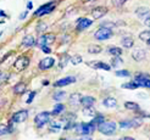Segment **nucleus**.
I'll list each match as a JSON object with an SVG mask.
<instances>
[{
    "instance_id": "1",
    "label": "nucleus",
    "mask_w": 150,
    "mask_h": 140,
    "mask_svg": "<svg viewBox=\"0 0 150 140\" xmlns=\"http://www.w3.org/2000/svg\"><path fill=\"white\" fill-rule=\"evenodd\" d=\"M96 128H98V130L104 135H114L116 132V128H117V124L114 121H105L101 124H99Z\"/></svg>"
},
{
    "instance_id": "2",
    "label": "nucleus",
    "mask_w": 150,
    "mask_h": 140,
    "mask_svg": "<svg viewBox=\"0 0 150 140\" xmlns=\"http://www.w3.org/2000/svg\"><path fill=\"white\" fill-rule=\"evenodd\" d=\"M95 126L89 122V123H78L76 124V127H74V129H76V133L79 134V135H91L94 133L95 130Z\"/></svg>"
},
{
    "instance_id": "3",
    "label": "nucleus",
    "mask_w": 150,
    "mask_h": 140,
    "mask_svg": "<svg viewBox=\"0 0 150 140\" xmlns=\"http://www.w3.org/2000/svg\"><path fill=\"white\" fill-rule=\"evenodd\" d=\"M112 35H114V32H112V29L110 28H106V27H100L98 31H95L94 33V38L96 40H108L110 38H112Z\"/></svg>"
},
{
    "instance_id": "4",
    "label": "nucleus",
    "mask_w": 150,
    "mask_h": 140,
    "mask_svg": "<svg viewBox=\"0 0 150 140\" xmlns=\"http://www.w3.org/2000/svg\"><path fill=\"white\" fill-rule=\"evenodd\" d=\"M50 118H51V113L48 112V111H44V112H40L35 116V118H34V123H35V126L38 127V128H42L44 124H47L50 122Z\"/></svg>"
},
{
    "instance_id": "5",
    "label": "nucleus",
    "mask_w": 150,
    "mask_h": 140,
    "mask_svg": "<svg viewBox=\"0 0 150 140\" xmlns=\"http://www.w3.org/2000/svg\"><path fill=\"white\" fill-rule=\"evenodd\" d=\"M54 9H55V4H54V1H49V3H47V4H44V5L39 6L38 9L34 11V15H35V16H38V17H40V16H44V15L50 13Z\"/></svg>"
},
{
    "instance_id": "6",
    "label": "nucleus",
    "mask_w": 150,
    "mask_h": 140,
    "mask_svg": "<svg viewBox=\"0 0 150 140\" xmlns=\"http://www.w3.org/2000/svg\"><path fill=\"white\" fill-rule=\"evenodd\" d=\"M28 65H29V58L27 56H20L16 58V61L13 62V67L16 71L21 72V71H23L28 67Z\"/></svg>"
},
{
    "instance_id": "7",
    "label": "nucleus",
    "mask_w": 150,
    "mask_h": 140,
    "mask_svg": "<svg viewBox=\"0 0 150 140\" xmlns=\"http://www.w3.org/2000/svg\"><path fill=\"white\" fill-rule=\"evenodd\" d=\"M92 25H93V20L87 18V17H81L76 22V29L78 32H82V31H84V29L89 28Z\"/></svg>"
},
{
    "instance_id": "8",
    "label": "nucleus",
    "mask_w": 150,
    "mask_h": 140,
    "mask_svg": "<svg viewBox=\"0 0 150 140\" xmlns=\"http://www.w3.org/2000/svg\"><path fill=\"white\" fill-rule=\"evenodd\" d=\"M27 118H28V111L21 110V111L13 113L12 118H11V123H23Z\"/></svg>"
},
{
    "instance_id": "9",
    "label": "nucleus",
    "mask_w": 150,
    "mask_h": 140,
    "mask_svg": "<svg viewBox=\"0 0 150 140\" xmlns=\"http://www.w3.org/2000/svg\"><path fill=\"white\" fill-rule=\"evenodd\" d=\"M74 82H76V78H74L73 76H67V77H64L61 79L56 80V82L52 84V85L56 87V88H62V87H67V85H70V84H73Z\"/></svg>"
},
{
    "instance_id": "10",
    "label": "nucleus",
    "mask_w": 150,
    "mask_h": 140,
    "mask_svg": "<svg viewBox=\"0 0 150 140\" xmlns=\"http://www.w3.org/2000/svg\"><path fill=\"white\" fill-rule=\"evenodd\" d=\"M54 65H55V58L48 56V57H44L43 60L39 61V68L43 71H47L51 67H54Z\"/></svg>"
},
{
    "instance_id": "11",
    "label": "nucleus",
    "mask_w": 150,
    "mask_h": 140,
    "mask_svg": "<svg viewBox=\"0 0 150 140\" xmlns=\"http://www.w3.org/2000/svg\"><path fill=\"white\" fill-rule=\"evenodd\" d=\"M108 7H105V6H96V7H94V9L92 10V17L94 18V20H99V18H101V17H104L105 15L108 13Z\"/></svg>"
},
{
    "instance_id": "12",
    "label": "nucleus",
    "mask_w": 150,
    "mask_h": 140,
    "mask_svg": "<svg viewBox=\"0 0 150 140\" xmlns=\"http://www.w3.org/2000/svg\"><path fill=\"white\" fill-rule=\"evenodd\" d=\"M89 67L95 68V70H104V71H110L111 70V65H108L103 61H89L87 62Z\"/></svg>"
},
{
    "instance_id": "13",
    "label": "nucleus",
    "mask_w": 150,
    "mask_h": 140,
    "mask_svg": "<svg viewBox=\"0 0 150 140\" xmlns=\"http://www.w3.org/2000/svg\"><path fill=\"white\" fill-rule=\"evenodd\" d=\"M146 57V51L144 49H142V48H137V49H134L132 51V58L134 61H143L144 58Z\"/></svg>"
},
{
    "instance_id": "14",
    "label": "nucleus",
    "mask_w": 150,
    "mask_h": 140,
    "mask_svg": "<svg viewBox=\"0 0 150 140\" xmlns=\"http://www.w3.org/2000/svg\"><path fill=\"white\" fill-rule=\"evenodd\" d=\"M81 101H82V95L79 93H73L70 95V98H69V104L70 106H78L81 105Z\"/></svg>"
},
{
    "instance_id": "15",
    "label": "nucleus",
    "mask_w": 150,
    "mask_h": 140,
    "mask_svg": "<svg viewBox=\"0 0 150 140\" xmlns=\"http://www.w3.org/2000/svg\"><path fill=\"white\" fill-rule=\"evenodd\" d=\"M136 15L139 18H146L148 16H150V9L146 6H139L136 9Z\"/></svg>"
},
{
    "instance_id": "16",
    "label": "nucleus",
    "mask_w": 150,
    "mask_h": 140,
    "mask_svg": "<svg viewBox=\"0 0 150 140\" xmlns=\"http://www.w3.org/2000/svg\"><path fill=\"white\" fill-rule=\"evenodd\" d=\"M37 44V40L34 39V37L28 34V35H25V38L22 39V45L26 46V48H31V46H34Z\"/></svg>"
},
{
    "instance_id": "17",
    "label": "nucleus",
    "mask_w": 150,
    "mask_h": 140,
    "mask_svg": "<svg viewBox=\"0 0 150 140\" xmlns=\"http://www.w3.org/2000/svg\"><path fill=\"white\" fill-rule=\"evenodd\" d=\"M121 44H122V46H123V48H126V49H131V48H133V45H134V40H133L132 37L126 35V37H123V38L121 39Z\"/></svg>"
},
{
    "instance_id": "18",
    "label": "nucleus",
    "mask_w": 150,
    "mask_h": 140,
    "mask_svg": "<svg viewBox=\"0 0 150 140\" xmlns=\"http://www.w3.org/2000/svg\"><path fill=\"white\" fill-rule=\"evenodd\" d=\"M103 105H104L105 107H108V108H115V107L117 106V100H116L115 98L109 96V98H106V99L103 100Z\"/></svg>"
},
{
    "instance_id": "19",
    "label": "nucleus",
    "mask_w": 150,
    "mask_h": 140,
    "mask_svg": "<svg viewBox=\"0 0 150 140\" xmlns=\"http://www.w3.org/2000/svg\"><path fill=\"white\" fill-rule=\"evenodd\" d=\"M95 98L93 96H82V101H81V105L83 107H87V106H93L95 104Z\"/></svg>"
},
{
    "instance_id": "20",
    "label": "nucleus",
    "mask_w": 150,
    "mask_h": 140,
    "mask_svg": "<svg viewBox=\"0 0 150 140\" xmlns=\"http://www.w3.org/2000/svg\"><path fill=\"white\" fill-rule=\"evenodd\" d=\"M27 90V84L26 83H17L16 85L13 87V93L17 94V95H22L25 94V91Z\"/></svg>"
},
{
    "instance_id": "21",
    "label": "nucleus",
    "mask_w": 150,
    "mask_h": 140,
    "mask_svg": "<svg viewBox=\"0 0 150 140\" xmlns=\"http://www.w3.org/2000/svg\"><path fill=\"white\" fill-rule=\"evenodd\" d=\"M61 120L66 123H69V122H76L77 120V115L74 113V112H67L65 113L62 117H61Z\"/></svg>"
},
{
    "instance_id": "22",
    "label": "nucleus",
    "mask_w": 150,
    "mask_h": 140,
    "mask_svg": "<svg viewBox=\"0 0 150 140\" xmlns=\"http://www.w3.org/2000/svg\"><path fill=\"white\" fill-rule=\"evenodd\" d=\"M103 51V48L98 44H91V45L88 46V53L92 54V55H96V54H100Z\"/></svg>"
},
{
    "instance_id": "23",
    "label": "nucleus",
    "mask_w": 150,
    "mask_h": 140,
    "mask_svg": "<svg viewBox=\"0 0 150 140\" xmlns=\"http://www.w3.org/2000/svg\"><path fill=\"white\" fill-rule=\"evenodd\" d=\"M125 107L131 111H139V105L134 101H126L125 102Z\"/></svg>"
},
{
    "instance_id": "24",
    "label": "nucleus",
    "mask_w": 150,
    "mask_h": 140,
    "mask_svg": "<svg viewBox=\"0 0 150 140\" xmlns=\"http://www.w3.org/2000/svg\"><path fill=\"white\" fill-rule=\"evenodd\" d=\"M61 130V124L59 122H51L49 124V132L50 133H59Z\"/></svg>"
},
{
    "instance_id": "25",
    "label": "nucleus",
    "mask_w": 150,
    "mask_h": 140,
    "mask_svg": "<svg viewBox=\"0 0 150 140\" xmlns=\"http://www.w3.org/2000/svg\"><path fill=\"white\" fill-rule=\"evenodd\" d=\"M108 53L112 56H121L122 55V49L118 46H110L108 49Z\"/></svg>"
},
{
    "instance_id": "26",
    "label": "nucleus",
    "mask_w": 150,
    "mask_h": 140,
    "mask_svg": "<svg viewBox=\"0 0 150 140\" xmlns=\"http://www.w3.org/2000/svg\"><path fill=\"white\" fill-rule=\"evenodd\" d=\"M10 133H12V128L5 123H0V136L5 134H10Z\"/></svg>"
},
{
    "instance_id": "27",
    "label": "nucleus",
    "mask_w": 150,
    "mask_h": 140,
    "mask_svg": "<svg viewBox=\"0 0 150 140\" xmlns=\"http://www.w3.org/2000/svg\"><path fill=\"white\" fill-rule=\"evenodd\" d=\"M64 111H65V106H64V104H56V105L54 106V108H52L51 115H52V116H59L60 113H62Z\"/></svg>"
},
{
    "instance_id": "28",
    "label": "nucleus",
    "mask_w": 150,
    "mask_h": 140,
    "mask_svg": "<svg viewBox=\"0 0 150 140\" xmlns=\"http://www.w3.org/2000/svg\"><path fill=\"white\" fill-rule=\"evenodd\" d=\"M83 116H87V117H94L96 115V111L93 108V106H87V107H83Z\"/></svg>"
},
{
    "instance_id": "29",
    "label": "nucleus",
    "mask_w": 150,
    "mask_h": 140,
    "mask_svg": "<svg viewBox=\"0 0 150 140\" xmlns=\"http://www.w3.org/2000/svg\"><path fill=\"white\" fill-rule=\"evenodd\" d=\"M103 122H105V117H104L103 115H100V113H96V115L93 117V121H92V123L94 124L95 127H98L99 124H101Z\"/></svg>"
},
{
    "instance_id": "30",
    "label": "nucleus",
    "mask_w": 150,
    "mask_h": 140,
    "mask_svg": "<svg viewBox=\"0 0 150 140\" xmlns=\"http://www.w3.org/2000/svg\"><path fill=\"white\" fill-rule=\"evenodd\" d=\"M123 63V60L121 58V56H112L111 58V67H118V66H121Z\"/></svg>"
},
{
    "instance_id": "31",
    "label": "nucleus",
    "mask_w": 150,
    "mask_h": 140,
    "mask_svg": "<svg viewBox=\"0 0 150 140\" xmlns=\"http://www.w3.org/2000/svg\"><path fill=\"white\" fill-rule=\"evenodd\" d=\"M123 89H129V90H134V89H138L139 88V84L134 80V82H128V83H123L121 85Z\"/></svg>"
},
{
    "instance_id": "32",
    "label": "nucleus",
    "mask_w": 150,
    "mask_h": 140,
    "mask_svg": "<svg viewBox=\"0 0 150 140\" xmlns=\"http://www.w3.org/2000/svg\"><path fill=\"white\" fill-rule=\"evenodd\" d=\"M66 91H56L54 93V95H52V99H54L55 101H62L65 98H66Z\"/></svg>"
},
{
    "instance_id": "33",
    "label": "nucleus",
    "mask_w": 150,
    "mask_h": 140,
    "mask_svg": "<svg viewBox=\"0 0 150 140\" xmlns=\"http://www.w3.org/2000/svg\"><path fill=\"white\" fill-rule=\"evenodd\" d=\"M139 39L142 42H148L150 39V29H146V31H143V32H140L139 33Z\"/></svg>"
},
{
    "instance_id": "34",
    "label": "nucleus",
    "mask_w": 150,
    "mask_h": 140,
    "mask_svg": "<svg viewBox=\"0 0 150 140\" xmlns=\"http://www.w3.org/2000/svg\"><path fill=\"white\" fill-rule=\"evenodd\" d=\"M82 61H83V57H82L81 55H73L71 58H70V62L73 65V66H77V65H79Z\"/></svg>"
},
{
    "instance_id": "35",
    "label": "nucleus",
    "mask_w": 150,
    "mask_h": 140,
    "mask_svg": "<svg viewBox=\"0 0 150 140\" xmlns=\"http://www.w3.org/2000/svg\"><path fill=\"white\" fill-rule=\"evenodd\" d=\"M118 126L122 129H129V128H132V121L131 120H123L118 123Z\"/></svg>"
},
{
    "instance_id": "36",
    "label": "nucleus",
    "mask_w": 150,
    "mask_h": 140,
    "mask_svg": "<svg viewBox=\"0 0 150 140\" xmlns=\"http://www.w3.org/2000/svg\"><path fill=\"white\" fill-rule=\"evenodd\" d=\"M132 121V128H139L142 124H143V118L139 116V117H136V118L131 120Z\"/></svg>"
},
{
    "instance_id": "37",
    "label": "nucleus",
    "mask_w": 150,
    "mask_h": 140,
    "mask_svg": "<svg viewBox=\"0 0 150 140\" xmlns=\"http://www.w3.org/2000/svg\"><path fill=\"white\" fill-rule=\"evenodd\" d=\"M47 29H48V25L45 23V22H39V23L37 25V27H35V31L38 33H44Z\"/></svg>"
},
{
    "instance_id": "38",
    "label": "nucleus",
    "mask_w": 150,
    "mask_h": 140,
    "mask_svg": "<svg viewBox=\"0 0 150 140\" xmlns=\"http://www.w3.org/2000/svg\"><path fill=\"white\" fill-rule=\"evenodd\" d=\"M148 78H150V76L146 75V73H136V76H134V80L136 82H140V80H144Z\"/></svg>"
},
{
    "instance_id": "39",
    "label": "nucleus",
    "mask_w": 150,
    "mask_h": 140,
    "mask_svg": "<svg viewBox=\"0 0 150 140\" xmlns=\"http://www.w3.org/2000/svg\"><path fill=\"white\" fill-rule=\"evenodd\" d=\"M115 75L117 77H122V78H126V77H129L131 76V73L129 71H127V70H118L115 72Z\"/></svg>"
},
{
    "instance_id": "40",
    "label": "nucleus",
    "mask_w": 150,
    "mask_h": 140,
    "mask_svg": "<svg viewBox=\"0 0 150 140\" xmlns=\"http://www.w3.org/2000/svg\"><path fill=\"white\" fill-rule=\"evenodd\" d=\"M44 38H45V43L47 45H50V44H52L55 42V35L51 34V33H48V34H44Z\"/></svg>"
},
{
    "instance_id": "41",
    "label": "nucleus",
    "mask_w": 150,
    "mask_h": 140,
    "mask_svg": "<svg viewBox=\"0 0 150 140\" xmlns=\"http://www.w3.org/2000/svg\"><path fill=\"white\" fill-rule=\"evenodd\" d=\"M100 27H106V28H110V29H112L114 27H116V22H111V21H104L103 23L100 25Z\"/></svg>"
},
{
    "instance_id": "42",
    "label": "nucleus",
    "mask_w": 150,
    "mask_h": 140,
    "mask_svg": "<svg viewBox=\"0 0 150 140\" xmlns=\"http://www.w3.org/2000/svg\"><path fill=\"white\" fill-rule=\"evenodd\" d=\"M70 58H71V57H70L69 55H67V54H65V55H64V57L61 58V61H60V67H61V68H62V67H65V66H66V63L70 61Z\"/></svg>"
},
{
    "instance_id": "43",
    "label": "nucleus",
    "mask_w": 150,
    "mask_h": 140,
    "mask_svg": "<svg viewBox=\"0 0 150 140\" xmlns=\"http://www.w3.org/2000/svg\"><path fill=\"white\" fill-rule=\"evenodd\" d=\"M111 1H112V4H114L115 6L120 7V6H122V5L127 1V0H111Z\"/></svg>"
},
{
    "instance_id": "44",
    "label": "nucleus",
    "mask_w": 150,
    "mask_h": 140,
    "mask_svg": "<svg viewBox=\"0 0 150 140\" xmlns=\"http://www.w3.org/2000/svg\"><path fill=\"white\" fill-rule=\"evenodd\" d=\"M40 49H42V50H43L45 54H50V53H51V49L49 48V45H44V46H42Z\"/></svg>"
},
{
    "instance_id": "45",
    "label": "nucleus",
    "mask_w": 150,
    "mask_h": 140,
    "mask_svg": "<svg viewBox=\"0 0 150 140\" xmlns=\"http://www.w3.org/2000/svg\"><path fill=\"white\" fill-rule=\"evenodd\" d=\"M35 91H32L31 94H29V98H28V100H27V104H31V102H32V100H33V98L35 96Z\"/></svg>"
},
{
    "instance_id": "46",
    "label": "nucleus",
    "mask_w": 150,
    "mask_h": 140,
    "mask_svg": "<svg viewBox=\"0 0 150 140\" xmlns=\"http://www.w3.org/2000/svg\"><path fill=\"white\" fill-rule=\"evenodd\" d=\"M144 25L150 28V16H148L146 18H144Z\"/></svg>"
},
{
    "instance_id": "47",
    "label": "nucleus",
    "mask_w": 150,
    "mask_h": 140,
    "mask_svg": "<svg viewBox=\"0 0 150 140\" xmlns=\"http://www.w3.org/2000/svg\"><path fill=\"white\" fill-rule=\"evenodd\" d=\"M27 15H28V11L22 12V13L20 15V20H23V18H26V17H27Z\"/></svg>"
},
{
    "instance_id": "48",
    "label": "nucleus",
    "mask_w": 150,
    "mask_h": 140,
    "mask_svg": "<svg viewBox=\"0 0 150 140\" xmlns=\"http://www.w3.org/2000/svg\"><path fill=\"white\" fill-rule=\"evenodd\" d=\"M118 140H136V139H134V138H132V136H123V138L118 139Z\"/></svg>"
},
{
    "instance_id": "49",
    "label": "nucleus",
    "mask_w": 150,
    "mask_h": 140,
    "mask_svg": "<svg viewBox=\"0 0 150 140\" xmlns=\"http://www.w3.org/2000/svg\"><path fill=\"white\" fill-rule=\"evenodd\" d=\"M27 9H28V10L33 9V4H32V1H28V4H27Z\"/></svg>"
},
{
    "instance_id": "50",
    "label": "nucleus",
    "mask_w": 150,
    "mask_h": 140,
    "mask_svg": "<svg viewBox=\"0 0 150 140\" xmlns=\"http://www.w3.org/2000/svg\"><path fill=\"white\" fill-rule=\"evenodd\" d=\"M81 140H93L91 136H88V135H83V138H82Z\"/></svg>"
},
{
    "instance_id": "51",
    "label": "nucleus",
    "mask_w": 150,
    "mask_h": 140,
    "mask_svg": "<svg viewBox=\"0 0 150 140\" xmlns=\"http://www.w3.org/2000/svg\"><path fill=\"white\" fill-rule=\"evenodd\" d=\"M5 16H6V13L3 10H0V17H5Z\"/></svg>"
},
{
    "instance_id": "52",
    "label": "nucleus",
    "mask_w": 150,
    "mask_h": 140,
    "mask_svg": "<svg viewBox=\"0 0 150 140\" xmlns=\"http://www.w3.org/2000/svg\"><path fill=\"white\" fill-rule=\"evenodd\" d=\"M48 84H49L48 80H45V82H43V85H48Z\"/></svg>"
},
{
    "instance_id": "53",
    "label": "nucleus",
    "mask_w": 150,
    "mask_h": 140,
    "mask_svg": "<svg viewBox=\"0 0 150 140\" xmlns=\"http://www.w3.org/2000/svg\"><path fill=\"white\" fill-rule=\"evenodd\" d=\"M146 44H148V46H149V48H150V39H149V40H148V42H146Z\"/></svg>"
},
{
    "instance_id": "54",
    "label": "nucleus",
    "mask_w": 150,
    "mask_h": 140,
    "mask_svg": "<svg viewBox=\"0 0 150 140\" xmlns=\"http://www.w3.org/2000/svg\"><path fill=\"white\" fill-rule=\"evenodd\" d=\"M83 1H91V0H83Z\"/></svg>"
},
{
    "instance_id": "55",
    "label": "nucleus",
    "mask_w": 150,
    "mask_h": 140,
    "mask_svg": "<svg viewBox=\"0 0 150 140\" xmlns=\"http://www.w3.org/2000/svg\"><path fill=\"white\" fill-rule=\"evenodd\" d=\"M1 76H3V73H1V72H0V77H1Z\"/></svg>"
},
{
    "instance_id": "56",
    "label": "nucleus",
    "mask_w": 150,
    "mask_h": 140,
    "mask_svg": "<svg viewBox=\"0 0 150 140\" xmlns=\"http://www.w3.org/2000/svg\"><path fill=\"white\" fill-rule=\"evenodd\" d=\"M60 140H67V139H60Z\"/></svg>"
},
{
    "instance_id": "57",
    "label": "nucleus",
    "mask_w": 150,
    "mask_h": 140,
    "mask_svg": "<svg viewBox=\"0 0 150 140\" xmlns=\"http://www.w3.org/2000/svg\"><path fill=\"white\" fill-rule=\"evenodd\" d=\"M71 140H76V139H71Z\"/></svg>"
},
{
    "instance_id": "58",
    "label": "nucleus",
    "mask_w": 150,
    "mask_h": 140,
    "mask_svg": "<svg viewBox=\"0 0 150 140\" xmlns=\"http://www.w3.org/2000/svg\"><path fill=\"white\" fill-rule=\"evenodd\" d=\"M149 140H150V139H149Z\"/></svg>"
}]
</instances>
